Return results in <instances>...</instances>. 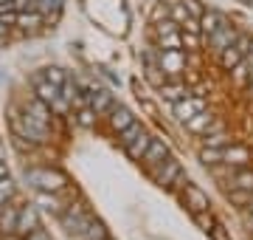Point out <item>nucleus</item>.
<instances>
[{
    "instance_id": "1",
    "label": "nucleus",
    "mask_w": 253,
    "mask_h": 240,
    "mask_svg": "<svg viewBox=\"0 0 253 240\" xmlns=\"http://www.w3.org/2000/svg\"><path fill=\"white\" fill-rule=\"evenodd\" d=\"M28 184L37 186L40 192H62L65 184H68V178L62 173H56L51 167H37V170H28L26 173Z\"/></svg>"
},
{
    "instance_id": "2",
    "label": "nucleus",
    "mask_w": 253,
    "mask_h": 240,
    "mask_svg": "<svg viewBox=\"0 0 253 240\" xmlns=\"http://www.w3.org/2000/svg\"><path fill=\"white\" fill-rule=\"evenodd\" d=\"M59 218H62L65 229L71 232V235H76V238H82V232L87 229V223L93 221L90 212H87L82 203H71L68 209H62V212H59Z\"/></svg>"
},
{
    "instance_id": "3",
    "label": "nucleus",
    "mask_w": 253,
    "mask_h": 240,
    "mask_svg": "<svg viewBox=\"0 0 253 240\" xmlns=\"http://www.w3.org/2000/svg\"><path fill=\"white\" fill-rule=\"evenodd\" d=\"M152 178L161 186H166V189H169V186L183 184V170H180V164H177V161L166 158V161H161L158 167H152Z\"/></svg>"
},
{
    "instance_id": "4",
    "label": "nucleus",
    "mask_w": 253,
    "mask_h": 240,
    "mask_svg": "<svg viewBox=\"0 0 253 240\" xmlns=\"http://www.w3.org/2000/svg\"><path fill=\"white\" fill-rule=\"evenodd\" d=\"M251 46H253V40L245 37V34H239L234 46H228L225 51L219 54V65H222V71H234L236 62H239V60H242V57L251 51Z\"/></svg>"
},
{
    "instance_id": "5",
    "label": "nucleus",
    "mask_w": 253,
    "mask_h": 240,
    "mask_svg": "<svg viewBox=\"0 0 253 240\" xmlns=\"http://www.w3.org/2000/svg\"><path fill=\"white\" fill-rule=\"evenodd\" d=\"M206 108V96H197V93H191V96H186V99L174 102V116L186 124V121L191 119V116H197L200 111Z\"/></svg>"
},
{
    "instance_id": "6",
    "label": "nucleus",
    "mask_w": 253,
    "mask_h": 240,
    "mask_svg": "<svg viewBox=\"0 0 253 240\" xmlns=\"http://www.w3.org/2000/svg\"><path fill=\"white\" fill-rule=\"evenodd\" d=\"M236 37H239V34H236V31H234V28H231V26H228V23H225V26H219L217 28V31H214V34H208V48H211V51H214V54H222V51H225V48L228 46H234V43H236Z\"/></svg>"
},
{
    "instance_id": "7",
    "label": "nucleus",
    "mask_w": 253,
    "mask_h": 240,
    "mask_svg": "<svg viewBox=\"0 0 253 240\" xmlns=\"http://www.w3.org/2000/svg\"><path fill=\"white\" fill-rule=\"evenodd\" d=\"M183 203L189 206V212L191 215H197V212H206L208 206V195L200 189V186H194V184H186V189H183Z\"/></svg>"
},
{
    "instance_id": "8",
    "label": "nucleus",
    "mask_w": 253,
    "mask_h": 240,
    "mask_svg": "<svg viewBox=\"0 0 253 240\" xmlns=\"http://www.w3.org/2000/svg\"><path fill=\"white\" fill-rule=\"evenodd\" d=\"M40 229V221H37V212H34V206H23L17 212V226H14V235H31V232Z\"/></svg>"
},
{
    "instance_id": "9",
    "label": "nucleus",
    "mask_w": 253,
    "mask_h": 240,
    "mask_svg": "<svg viewBox=\"0 0 253 240\" xmlns=\"http://www.w3.org/2000/svg\"><path fill=\"white\" fill-rule=\"evenodd\" d=\"M166 158H169V147H166V141L152 139V141H149V147H146V153H144V158H141V161H144V164L149 167V170H152V167H158L161 161H166Z\"/></svg>"
},
{
    "instance_id": "10",
    "label": "nucleus",
    "mask_w": 253,
    "mask_h": 240,
    "mask_svg": "<svg viewBox=\"0 0 253 240\" xmlns=\"http://www.w3.org/2000/svg\"><path fill=\"white\" fill-rule=\"evenodd\" d=\"M248 161H251V150L242 144H228L222 150V164L228 167H248Z\"/></svg>"
},
{
    "instance_id": "11",
    "label": "nucleus",
    "mask_w": 253,
    "mask_h": 240,
    "mask_svg": "<svg viewBox=\"0 0 253 240\" xmlns=\"http://www.w3.org/2000/svg\"><path fill=\"white\" fill-rule=\"evenodd\" d=\"M214 121H217V113L211 111V108H203L197 116H191V119L186 121V127H189L191 133H206V130L211 127Z\"/></svg>"
},
{
    "instance_id": "12",
    "label": "nucleus",
    "mask_w": 253,
    "mask_h": 240,
    "mask_svg": "<svg viewBox=\"0 0 253 240\" xmlns=\"http://www.w3.org/2000/svg\"><path fill=\"white\" fill-rule=\"evenodd\" d=\"M253 76V46H251V51L236 62V68H234V82L236 85H245L248 79Z\"/></svg>"
},
{
    "instance_id": "13",
    "label": "nucleus",
    "mask_w": 253,
    "mask_h": 240,
    "mask_svg": "<svg viewBox=\"0 0 253 240\" xmlns=\"http://www.w3.org/2000/svg\"><path fill=\"white\" fill-rule=\"evenodd\" d=\"M59 93H62V88H59V85L48 82V79H37V99L45 102L48 108L56 102V96H59Z\"/></svg>"
},
{
    "instance_id": "14",
    "label": "nucleus",
    "mask_w": 253,
    "mask_h": 240,
    "mask_svg": "<svg viewBox=\"0 0 253 240\" xmlns=\"http://www.w3.org/2000/svg\"><path fill=\"white\" fill-rule=\"evenodd\" d=\"M161 96H163V99H169L174 105V102H180V99H186V96H191V88H189V85H183V82H172V85L163 82L161 85Z\"/></svg>"
},
{
    "instance_id": "15",
    "label": "nucleus",
    "mask_w": 253,
    "mask_h": 240,
    "mask_svg": "<svg viewBox=\"0 0 253 240\" xmlns=\"http://www.w3.org/2000/svg\"><path fill=\"white\" fill-rule=\"evenodd\" d=\"M149 141H152V136H149V133H138L135 139L129 141V144H126V153H129V158H132V161H141V158H144V153H146V147H149Z\"/></svg>"
},
{
    "instance_id": "16",
    "label": "nucleus",
    "mask_w": 253,
    "mask_h": 240,
    "mask_svg": "<svg viewBox=\"0 0 253 240\" xmlns=\"http://www.w3.org/2000/svg\"><path fill=\"white\" fill-rule=\"evenodd\" d=\"M90 108L96 113H110L113 111V96L107 91H101V88H93L90 91Z\"/></svg>"
},
{
    "instance_id": "17",
    "label": "nucleus",
    "mask_w": 253,
    "mask_h": 240,
    "mask_svg": "<svg viewBox=\"0 0 253 240\" xmlns=\"http://www.w3.org/2000/svg\"><path fill=\"white\" fill-rule=\"evenodd\" d=\"M132 121H135V116L126 111V108H121V105L110 111V124H113V130H116V133H121L124 127H129Z\"/></svg>"
},
{
    "instance_id": "18",
    "label": "nucleus",
    "mask_w": 253,
    "mask_h": 240,
    "mask_svg": "<svg viewBox=\"0 0 253 240\" xmlns=\"http://www.w3.org/2000/svg\"><path fill=\"white\" fill-rule=\"evenodd\" d=\"M42 23V14L37 9H26V11H17V17H14V26L26 28V31H34L37 26Z\"/></svg>"
},
{
    "instance_id": "19",
    "label": "nucleus",
    "mask_w": 253,
    "mask_h": 240,
    "mask_svg": "<svg viewBox=\"0 0 253 240\" xmlns=\"http://www.w3.org/2000/svg\"><path fill=\"white\" fill-rule=\"evenodd\" d=\"M219 26H225V20L219 17L217 11H203V14H200V28H203V37L214 34Z\"/></svg>"
},
{
    "instance_id": "20",
    "label": "nucleus",
    "mask_w": 253,
    "mask_h": 240,
    "mask_svg": "<svg viewBox=\"0 0 253 240\" xmlns=\"http://www.w3.org/2000/svg\"><path fill=\"white\" fill-rule=\"evenodd\" d=\"M34 9L48 20H56L59 9H62V0H34Z\"/></svg>"
},
{
    "instance_id": "21",
    "label": "nucleus",
    "mask_w": 253,
    "mask_h": 240,
    "mask_svg": "<svg viewBox=\"0 0 253 240\" xmlns=\"http://www.w3.org/2000/svg\"><path fill=\"white\" fill-rule=\"evenodd\" d=\"M161 48L163 51H183V37L180 31H172V34H161Z\"/></svg>"
},
{
    "instance_id": "22",
    "label": "nucleus",
    "mask_w": 253,
    "mask_h": 240,
    "mask_svg": "<svg viewBox=\"0 0 253 240\" xmlns=\"http://www.w3.org/2000/svg\"><path fill=\"white\" fill-rule=\"evenodd\" d=\"M37 203L51 209V212H62V203H59V195L56 192H40L37 195Z\"/></svg>"
},
{
    "instance_id": "23",
    "label": "nucleus",
    "mask_w": 253,
    "mask_h": 240,
    "mask_svg": "<svg viewBox=\"0 0 253 240\" xmlns=\"http://www.w3.org/2000/svg\"><path fill=\"white\" fill-rule=\"evenodd\" d=\"M234 186L245 189V192H253V170H239L234 176Z\"/></svg>"
},
{
    "instance_id": "24",
    "label": "nucleus",
    "mask_w": 253,
    "mask_h": 240,
    "mask_svg": "<svg viewBox=\"0 0 253 240\" xmlns=\"http://www.w3.org/2000/svg\"><path fill=\"white\" fill-rule=\"evenodd\" d=\"M79 124H84V127H96V119H99V113L93 111L90 105H84V108H79Z\"/></svg>"
},
{
    "instance_id": "25",
    "label": "nucleus",
    "mask_w": 253,
    "mask_h": 240,
    "mask_svg": "<svg viewBox=\"0 0 253 240\" xmlns=\"http://www.w3.org/2000/svg\"><path fill=\"white\" fill-rule=\"evenodd\" d=\"M138 133H144V127H141L138 121H132L129 127H124V130H121V133H118V141H121V144H124V147H126V144H129V141L135 139Z\"/></svg>"
},
{
    "instance_id": "26",
    "label": "nucleus",
    "mask_w": 253,
    "mask_h": 240,
    "mask_svg": "<svg viewBox=\"0 0 253 240\" xmlns=\"http://www.w3.org/2000/svg\"><path fill=\"white\" fill-rule=\"evenodd\" d=\"M17 212L20 209H6V212H0V226H3V232H14V226H17Z\"/></svg>"
},
{
    "instance_id": "27",
    "label": "nucleus",
    "mask_w": 253,
    "mask_h": 240,
    "mask_svg": "<svg viewBox=\"0 0 253 240\" xmlns=\"http://www.w3.org/2000/svg\"><path fill=\"white\" fill-rule=\"evenodd\" d=\"M200 158H203V164H219V161H222V150L219 147H203L200 150Z\"/></svg>"
},
{
    "instance_id": "28",
    "label": "nucleus",
    "mask_w": 253,
    "mask_h": 240,
    "mask_svg": "<svg viewBox=\"0 0 253 240\" xmlns=\"http://www.w3.org/2000/svg\"><path fill=\"white\" fill-rule=\"evenodd\" d=\"M183 37V51H197L203 43V34H191V31H180Z\"/></svg>"
},
{
    "instance_id": "29",
    "label": "nucleus",
    "mask_w": 253,
    "mask_h": 240,
    "mask_svg": "<svg viewBox=\"0 0 253 240\" xmlns=\"http://www.w3.org/2000/svg\"><path fill=\"white\" fill-rule=\"evenodd\" d=\"M11 195H14V181H11L9 176H6V178H0V203L11 201Z\"/></svg>"
},
{
    "instance_id": "30",
    "label": "nucleus",
    "mask_w": 253,
    "mask_h": 240,
    "mask_svg": "<svg viewBox=\"0 0 253 240\" xmlns=\"http://www.w3.org/2000/svg\"><path fill=\"white\" fill-rule=\"evenodd\" d=\"M228 133H208L206 136V147H228Z\"/></svg>"
},
{
    "instance_id": "31",
    "label": "nucleus",
    "mask_w": 253,
    "mask_h": 240,
    "mask_svg": "<svg viewBox=\"0 0 253 240\" xmlns=\"http://www.w3.org/2000/svg\"><path fill=\"white\" fill-rule=\"evenodd\" d=\"M194 221H197V223H200V226H203L206 232H211L214 226H217V221H214V215L208 212V209H206V212H197V215H194Z\"/></svg>"
},
{
    "instance_id": "32",
    "label": "nucleus",
    "mask_w": 253,
    "mask_h": 240,
    "mask_svg": "<svg viewBox=\"0 0 253 240\" xmlns=\"http://www.w3.org/2000/svg\"><path fill=\"white\" fill-rule=\"evenodd\" d=\"M172 31H180V23H174V20H161L158 23V37L161 34H172Z\"/></svg>"
},
{
    "instance_id": "33",
    "label": "nucleus",
    "mask_w": 253,
    "mask_h": 240,
    "mask_svg": "<svg viewBox=\"0 0 253 240\" xmlns=\"http://www.w3.org/2000/svg\"><path fill=\"white\" fill-rule=\"evenodd\" d=\"M45 79H48V82H54V85H59V88L68 82V79H65V74L59 71V68H48V71H45Z\"/></svg>"
},
{
    "instance_id": "34",
    "label": "nucleus",
    "mask_w": 253,
    "mask_h": 240,
    "mask_svg": "<svg viewBox=\"0 0 253 240\" xmlns=\"http://www.w3.org/2000/svg\"><path fill=\"white\" fill-rule=\"evenodd\" d=\"M180 31H191V34H203V28H200V17H186V23L180 26Z\"/></svg>"
},
{
    "instance_id": "35",
    "label": "nucleus",
    "mask_w": 253,
    "mask_h": 240,
    "mask_svg": "<svg viewBox=\"0 0 253 240\" xmlns=\"http://www.w3.org/2000/svg\"><path fill=\"white\" fill-rule=\"evenodd\" d=\"M186 17H191L189 11H186V6H172V20H174V23H180V26H183Z\"/></svg>"
},
{
    "instance_id": "36",
    "label": "nucleus",
    "mask_w": 253,
    "mask_h": 240,
    "mask_svg": "<svg viewBox=\"0 0 253 240\" xmlns=\"http://www.w3.org/2000/svg\"><path fill=\"white\" fill-rule=\"evenodd\" d=\"M183 6H186V11H189L191 17H200V14H203V9H200V3H197V0H186Z\"/></svg>"
},
{
    "instance_id": "37",
    "label": "nucleus",
    "mask_w": 253,
    "mask_h": 240,
    "mask_svg": "<svg viewBox=\"0 0 253 240\" xmlns=\"http://www.w3.org/2000/svg\"><path fill=\"white\" fill-rule=\"evenodd\" d=\"M208 235H211V238H214V240H231V238H228V232L222 229L219 223H217V226H214V229H211V232H208Z\"/></svg>"
},
{
    "instance_id": "38",
    "label": "nucleus",
    "mask_w": 253,
    "mask_h": 240,
    "mask_svg": "<svg viewBox=\"0 0 253 240\" xmlns=\"http://www.w3.org/2000/svg\"><path fill=\"white\" fill-rule=\"evenodd\" d=\"M26 240H48V235L37 229V232H31V235H26Z\"/></svg>"
},
{
    "instance_id": "39",
    "label": "nucleus",
    "mask_w": 253,
    "mask_h": 240,
    "mask_svg": "<svg viewBox=\"0 0 253 240\" xmlns=\"http://www.w3.org/2000/svg\"><path fill=\"white\" fill-rule=\"evenodd\" d=\"M9 173H6V164H0V178H6Z\"/></svg>"
},
{
    "instance_id": "40",
    "label": "nucleus",
    "mask_w": 253,
    "mask_h": 240,
    "mask_svg": "<svg viewBox=\"0 0 253 240\" xmlns=\"http://www.w3.org/2000/svg\"><path fill=\"white\" fill-rule=\"evenodd\" d=\"M248 85H251V96H253V76H251V79H248Z\"/></svg>"
},
{
    "instance_id": "41",
    "label": "nucleus",
    "mask_w": 253,
    "mask_h": 240,
    "mask_svg": "<svg viewBox=\"0 0 253 240\" xmlns=\"http://www.w3.org/2000/svg\"><path fill=\"white\" fill-rule=\"evenodd\" d=\"M0 164H3V150H0Z\"/></svg>"
}]
</instances>
